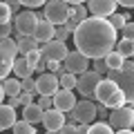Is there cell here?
I'll return each mask as SVG.
<instances>
[{
    "label": "cell",
    "mask_w": 134,
    "mask_h": 134,
    "mask_svg": "<svg viewBox=\"0 0 134 134\" xmlns=\"http://www.w3.org/2000/svg\"><path fill=\"white\" fill-rule=\"evenodd\" d=\"M78 123H65L60 127V134H78V127H76Z\"/></svg>",
    "instance_id": "36"
},
{
    "label": "cell",
    "mask_w": 134,
    "mask_h": 134,
    "mask_svg": "<svg viewBox=\"0 0 134 134\" xmlns=\"http://www.w3.org/2000/svg\"><path fill=\"white\" fill-rule=\"evenodd\" d=\"M45 134H60V130H47Z\"/></svg>",
    "instance_id": "44"
},
{
    "label": "cell",
    "mask_w": 134,
    "mask_h": 134,
    "mask_svg": "<svg viewBox=\"0 0 134 134\" xmlns=\"http://www.w3.org/2000/svg\"><path fill=\"white\" fill-rule=\"evenodd\" d=\"M132 60H134V56H132Z\"/></svg>",
    "instance_id": "46"
},
{
    "label": "cell",
    "mask_w": 134,
    "mask_h": 134,
    "mask_svg": "<svg viewBox=\"0 0 134 134\" xmlns=\"http://www.w3.org/2000/svg\"><path fill=\"white\" fill-rule=\"evenodd\" d=\"M25 92V87H23V78H5L2 81V98H18L20 94Z\"/></svg>",
    "instance_id": "17"
},
{
    "label": "cell",
    "mask_w": 134,
    "mask_h": 134,
    "mask_svg": "<svg viewBox=\"0 0 134 134\" xmlns=\"http://www.w3.org/2000/svg\"><path fill=\"white\" fill-rule=\"evenodd\" d=\"M110 125L114 130H132L134 127V107H132V103L112 110L110 112Z\"/></svg>",
    "instance_id": "9"
},
{
    "label": "cell",
    "mask_w": 134,
    "mask_h": 134,
    "mask_svg": "<svg viewBox=\"0 0 134 134\" xmlns=\"http://www.w3.org/2000/svg\"><path fill=\"white\" fill-rule=\"evenodd\" d=\"M132 130H134V127H132Z\"/></svg>",
    "instance_id": "47"
},
{
    "label": "cell",
    "mask_w": 134,
    "mask_h": 134,
    "mask_svg": "<svg viewBox=\"0 0 134 134\" xmlns=\"http://www.w3.org/2000/svg\"><path fill=\"white\" fill-rule=\"evenodd\" d=\"M36 72L31 67V63L27 60V56H18L16 58V65H14V76H18V78H29L31 74Z\"/></svg>",
    "instance_id": "20"
},
{
    "label": "cell",
    "mask_w": 134,
    "mask_h": 134,
    "mask_svg": "<svg viewBox=\"0 0 134 134\" xmlns=\"http://www.w3.org/2000/svg\"><path fill=\"white\" fill-rule=\"evenodd\" d=\"M16 107L11 105V103H5V105L0 107V130H9V127H14V123H16Z\"/></svg>",
    "instance_id": "18"
},
{
    "label": "cell",
    "mask_w": 134,
    "mask_h": 134,
    "mask_svg": "<svg viewBox=\"0 0 134 134\" xmlns=\"http://www.w3.org/2000/svg\"><path fill=\"white\" fill-rule=\"evenodd\" d=\"M18 54H20V49H18V43H16L14 36L0 40V60H2V65H0V78H2V81L9 78V74L14 72Z\"/></svg>",
    "instance_id": "4"
},
{
    "label": "cell",
    "mask_w": 134,
    "mask_h": 134,
    "mask_svg": "<svg viewBox=\"0 0 134 134\" xmlns=\"http://www.w3.org/2000/svg\"><path fill=\"white\" fill-rule=\"evenodd\" d=\"M76 94H74L72 90H65V87H60V90L54 94V107H58L60 112H72L74 107H76Z\"/></svg>",
    "instance_id": "14"
},
{
    "label": "cell",
    "mask_w": 134,
    "mask_h": 134,
    "mask_svg": "<svg viewBox=\"0 0 134 134\" xmlns=\"http://www.w3.org/2000/svg\"><path fill=\"white\" fill-rule=\"evenodd\" d=\"M72 14H74V9L67 0H47V5H45V18L49 23H54L56 27L65 25L72 18Z\"/></svg>",
    "instance_id": "6"
},
{
    "label": "cell",
    "mask_w": 134,
    "mask_h": 134,
    "mask_svg": "<svg viewBox=\"0 0 134 134\" xmlns=\"http://www.w3.org/2000/svg\"><path fill=\"white\" fill-rule=\"evenodd\" d=\"M76 83H78V74L67 72L60 76V87H65V90H76Z\"/></svg>",
    "instance_id": "26"
},
{
    "label": "cell",
    "mask_w": 134,
    "mask_h": 134,
    "mask_svg": "<svg viewBox=\"0 0 134 134\" xmlns=\"http://www.w3.org/2000/svg\"><path fill=\"white\" fill-rule=\"evenodd\" d=\"M72 9H74V14H72V16L78 20V23H83V20L90 18V9H87L83 2H78V5H72Z\"/></svg>",
    "instance_id": "27"
},
{
    "label": "cell",
    "mask_w": 134,
    "mask_h": 134,
    "mask_svg": "<svg viewBox=\"0 0 134 134\" xmlns=\"http://www.w3.org/2000/svg\"><path fill=\"white\" fill-rule=\"evenodd\" d=\"M121 7H127V9H134V0H119Z\"/></svg>",
    "instance_id": "42"
},
{
    "label": "cell",
    "mask_w": 134,
    "mask_h": 134,
    "mask_svg": "<svg viewBox=\"0 0 134 134\" xmlns=\"http://www.w3.org/2000/svg\"><path fill=\"white\" fill-rule=\"evenodd\" d=\"M96 110H98V121H110V107H107V105L98 103V105H96Z\"/></svg>",
    "instance_id": "34"
},
{
    "label": "cell",
    "mask_w": 134,
    "mask_h": 134,
    "mask_svg": "<svg viewBox=\"0 0 134 134\" xmlns=\"http://www.w3.org/2000/svg\"><path fill=\"white\" fill-rule=\"evenodd\" d=\"M38 11L34 9H25L20 14H16V20H14V27H16V34H25V36H34L36 27H38Z\"/></svg>",
    "instance_id": "8"
},
{
    "label": "cell",
    "mask_w": 134,
    "mask_h": 134,
    "mask_svg": "<svg viewBox=\"0 0 134 134\" xmlns=\"http://www.w3.org/2000/svg\"><path fill=\"white\" fill-rule=\"evenodd\" d=\"M38 105L43 110H52L54 107V96H38Z\"/></svg>",
    "instance_id": "33"
},
{
    "label": "cell",
    "mask_w": 134,
    "mask_h": 134,
    "mask_svg": "<svg viewBox=\"0 0 134 134\" xmlns=\"http://www.w3.org/2000/svg\"><path fill=\"white\" fill-rule=\"evenodd\" d=\"M40 54H43L45 60H65L67 54H69V49H67L65 40H49V43H43L40 45Z\"/></svg>",
    "instance_id": "10"
},
{
    "label": "cell",
    "mask_w": 134,
    "mask_h": 134,
    "mask_svg": "<svg viewBox=\"0 0 134 134\" xmlns=\"http://www.w3.org/2000/svg\"><path fill=\"white\" fill-rule=\"evenodd\" d=\"M107 78H112V81L119 83V87L123 90L127 103L134 105V60H125L123 67L110 69V72H107Z\"/></svg>",
    "instance_id": "3"
},
{
    "label": "cell",
    "mask_w": 134,
    "mask_h": 134,
    "mask_svg": "<svg viewBox=\"0 0 134 134\" xmlns=\"http://www.w3.org/2000/svg\"><path fill=\"white\" fill-rule=\"evenodd\" d=\"M119 0H87V9L92 16H100V18H110L116 11Z\"/></svg>",
    "instance_id": "13"
},
{
    "label": "cell",
    "mask_w": 134,
    "mask_h": 134,
    "mask_svg": "<svg viewBox=\"0 0 134 134\" xmlns=\"http://www.w3.org/2000/svg\"><path fill=\"white\" fill-rule=\"evenodd\" d=\"M16 43H18V49H20V54H29V52H34V49H38V40L34 38V36H25V34H16Z\"/></svg>",
    "instance_id": "21"
},
{
    "label": "cell",
    "mask_w": 134,
    "mask_h": 134,
    "mask_svg": "<svg viewBox=\"0 0 134 134\" xmlns=\"http://www.w3.org/2000/svg\"><path fill=\"white\" fill-rule=\"evenodd\" d=\"M7 2H9V7L14 9V14H20V7H23L20 0H7Z\"/></svg>",
    "instance_id": "41"
},
{
    "label": "cell",
    "mask_w": 134,
    "mask_h": 134,
    "mask_svg": "<svg viewBox=\"0 0 134 134\" xmlns=\"http://www.w3.org/2000/svg\"><path fill=\"white\" fill-rule=\"evenodd\" d=\"M69 5H78V2H85V0H67Z\"/></svg>",
    "instance_id": "45"
},
{
    "label": "cell",
    "mask_w": 134,
    "mask_h": 134,
    "mask_svg": "<svg viewBox=\"0 0 134 134\" xmlns=\"http://www.w3.org/2000/svg\"><path fill=\"white\" fill-rule=\"evenodd\" d=\"M78 25H81V23H78V20H76V18H74V16H72V18H69V20H67V23H65V27L69 29V31H72V34H74V31H76V29H78Z\"/></svg>",
    "instance_id": "40"
},
{
    "label": "cell",
    "mask_w": 134,
    "mask_h": 134,
    "mask_svg": "<svg viewBox=\"0 0 134 134\" xmlns=\"http://www.w3.org/2000/svg\"><path fill=\"white\" fill-rule=\"evenodd\" d=\"M116 52H121L125 58H132L134 56V40L132 38H121L116 43Z\"/></svg>",
    "instance_id": "23"
},
{
    "label": "cell",
    "mask_w": 134,
    "mask_h": 134,
    "mask_svg": "<svg viewBox=\"0 0 134 134\" xmlns=\"http://www.w3.org/2000/svg\"><path fill=\"white\" fill-rule=\"evenodd\" d=\"M105 60H107V65H110V69H119V67H123V63L127 60V58H125L121 52H116V49H114V52H110L105 56Z\"/></svg>",
    "instance_id": "24"
},
{
    "label": "cell",
    "mask_w": 134,
    "mask_h": 134,
    "mask_svg": "<svg viewBox=\"0 0 134 134\" xmlns=\"http://www.w3.org/2000/svg\"><path fill=\"white\" fill-rule=\"evenodd\" d=\"M23 87H25V92H36V81H34L31 76L23 78ZM36 94H38V92H36Z\"/></svg>",
    "instance_id": "37"
},
{
    "label": "cell",
    "mask_w": 134,
    "mask_h": 134,
    "mask_svg": "<svg viewBox=\"0 0 134 134\" xmlns=\"http://www.w3.org/2000/svg\"><path fill=\"white\" fill-rule=\"evenodd\" d=\"M34 94H36V92H23V94H20L23 105H31V103H34Z\"/></svg>",
    "instance_id": "39"
},
{
    "label": "cell",
    "mask_w": 134,
    "mask_h": 134,
    "mask_svg": "<svg viewBox=\"0 0 134 134\" xmlns=\"http://www.w3.org/2000/svg\"><path fill=\"white\" fill-rule=\"evenodd\" d=\"M16 27H11V23H2V27H0V38H9L11 34H14Z\"/></svg>",
    "instance_id": "35"
},
{
    "label": "cell",
    "mask_w": 134,
    "mask_h": 134,
    "mask_svg": "<svg viewBox=\"0 0 134 134\" xmlns=\"http://www.w3.org/2000/svg\"><path fill=\"white\" fill-rule=\"evenodd\" d=\"M65 123H67L65 112H60L58 107L45 110V116H43V125H45V130H60Z\"/></svg>",
    "instance_id": "16"
},
{
    "label": "cell",
    "mask_w": 134,
    "mask_h": 134,
    "mask_svg": "<svg viewBox=\"0 0 134 134\" xmlns=\"http://www.w3.org/2000/svg\"><path fill=\"white\" fill-rule=\"evenodd\" d=\"M103 81V74H98L96 69H87V72L78 74V83H76V92L83 98H92L96 100V87Z\"/></svg>",
    "instance_id": "7"
},
{
    "label": "cell",
    "mask_w": 134,
    "mask_h": 134,
    "mask_svg": "<svg viewBox=\"0 0 134 134\" xmlns=\"http://www.w3.org/2000/svg\"><path fill=\"white\" fill-rule=\"evenodd\" d=\"M116 134H134V130H116Z\"/></svg>",
    "instance_id": "43"
},
{
    "label": "cell",
    "mask_w": 134,
    "mask_h": 134,
    "mask_svg": "<svg viewBox=\"0 0 134 134\" xmlns=\"http://www.w3.org/2000/svg\"><path fill=\"white\" fill-rule=\"evenodd\" d=\"M90 60H92V58L87 56V54H83L81 49H76V52H69V54H67V58L63 63H65V67L72 74H83V72L90 69Z\"/></svg>",
    "instance_id": "12"
},
{
    "label": "cell",
    "mask_w": 134,
    "mask_h": 134,
    "mask_svg": "<svg viewBox=\"0 0 134 134\" xmlns=\"http://www.w3.org/2000/svg\"><path fill=\"white\" fill-rule=\"evenodd\" d=\"M121 34H123V38H132V40H134V23H127Z\"/></svg>",
    "instance_id": "38"
},
{
    "label": "cell",
    "mask_w": 134,
    "mask_h": 134,
    "mask_svg": "<svg viewBox=\"0 0 134 134\" xmlns=\"http://www.w3.org/2000/svg\"><path fill=\"white\" fill-rule=\"evenodd\" d=\"M69 36H74V34L69 31L65 25H58V27H56V38H58V40H67Z\"/></svg>",
    "instance_id": "31"
},
{
    "label": "cell",
    "mask_w": 134,
    "mask_h": 134,
    "mask_svg": "<svg viewBox=\"0 0 134 134\" xmlns=\"http://www.w3.org/2000/svg\"><path fill=\"white\" fill-rule=\"evenodd\" d=\"M87 134H116V132L110 125V121H94V123L90 125V132Z\"/></svg>",
    "instance_id": "22"
},
{
    "label": "cell",
    "mask_w": 134,
    "mask_h": 134,
    "mask_svg": "<svg viewBox=\"0 0 134 134\" xmlns=\"http://www.w3.org/2000/svg\"><path fill=\"white\" fill-rule=\"evenodd\" d=\"M20 2H23V7H27V9H38V7L47 5V0H20Z\"/></svg>",
    "instance_id": "32"
},
{
    "label": "cell",
    "mask_w": 134,
    "mask_h": 134,
    "mask_svg": "<svg viewBox=\"0 0 134 134\" xmlns=\"http://www.w3.org/2000/svg\"><path fill=\"white\" fill-rule=\"evenodd\" d=\"M34 38L38 40L40 45L54 40V38H56V25L49 23L47 18H40L38 20V27H36V31H34Z\"/></svg>",
    "instance_id": "15"
},
{
    "label": "cell",
    "mask_w": 134,
    "mask_h": 134,
    "mask_svg": "<svg viewBox=\"0 0 134 134\" xmlns=\"http://www.w3.org/2000/svg\"><path fill=\"white\" fill-rule=\"evenodd\" d=\"M43 116H45V110L38 105V103H31V105H23V119L29 121V123H43Z\"/></svg>",
    "instance_id": "19"
},
{
    "label": "cell",
    "mask_w": 134,
    "mask_h": 134,
    "mask_svg": "<svg viewBox=\"0 0 134 134\" xmlns=\"http://www.w3.org/2000/svg\"><path fill=\"white\" fill-rule=\"evenodd\" d=\"M11 18H14V9H11L9 7V2H2V5H0V20H2V23H11Z\"/></svg>",
    "instance_id": "29"
},
{
    "label": "cell",
    "mask_w": 134,
    "mask_h": 134,
    "mask_svg": "<svg viewBox=\"0 0 134 134\" xmlns=\"http://www.w3.org/2000/svg\"><path fill=\"white\" fill-rule=\"evenodd\" d=\"M116 29L110 23V18H100V16H90L87 20H83L78 25V29L74 31V45L76 49H81L83 54L94 60V58H105L110 52L116 49Z\"/></svg>",
    "instance_id": "1"
},
{
    "label": "cell",
    "mask_w": 134,
    "mask_h": 134,
    "mask_svg": "<svg viewBox=\"0 0 134 134\" xmlns=\"http://www.w3.org/2000/svg\"><path fill=\"white\" fill-rule=\"evenodd\" d=\"M110 23L114 25V29H116V31H123V27L127 25V18H125V16H121V14H116V11H114V14L110 16Z\"/></svg>",
    "instance_id": "28"
},
{
    "label": "cell",
    "mask_w": 134,
    "mask_h": 134,
    "mask_svg": "<svg viewBox=\"0 0 134 134\" xmlns=\"http://www.w3.org/2000/svg\"><path fill=\"white\" fill-rule=\"evenodd\" d=\"M14 134H36V130H34V123H29V121H16L14 123Z\"/></svg>",
    "instance_id": "25"
},
{
    "label": "cell",
    "mask_w": 134,
    "mask_h": 134,
    "mask_svg": "<svg viewBox=\"0 0 134 134\" xmlns=\"http://www.w3.org/2000/svg\"><path fill=\"white\" fill-rule=\"evenodd\" d=\"M96 100L107 105L110 110H116V107L127 105V98H125L123 90L119 87V83L112 81V78H103L100 85L96 87Z\"/></svg>",
    "instance_id": "2"
},
{
    "label": "cell",
    "mask_w": 134,
    "mask_h": 134,
    "mask_svg": "<svg viewBox=\"0 0 134 134\" xmlns=\"http://www.w3.org/2000/svg\"><path fill=\"white\" fill-rule=\"evenodd\" d=\"M67 119L69 123H87L92 125L96 119H98V110H96V103L92 98H83L76 103L72 112H67Z\"/></svg>",
    "instance_id": "5"
},
{
    "label": "cell",
    "mask_w": 134,
    "mask_h": 134,
    "mask_svg": "<svg viewBox=\"0 0 134 134\" xmlns=\"http://www.w3.org/2000/svg\"><path fill=\"white\" fill-rule=\"evenodd\" d=\"M58 90H60V76H56V74L45 72L36 78V92H38V96H54Z\"/></svg>",
    "instance_id": "11"
},
{
    "label": "cell",
    "mask_w": 134,
    "mask_h": 134,
    "mask_svg": "<svg viewBox=\"0 0 134 134\" xmlns=\"http://www.w3.org/2000/svg\"><path fill=\"white\" fill-rule=\"evenodd\" d=\"M94 69L98 74H107V72H110V65H107L105 58H94Z\"/></svg>",
    "instance_id": "30"
}]
</instances>
